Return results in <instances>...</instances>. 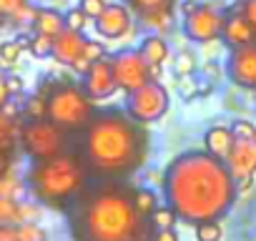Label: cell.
Listing matches in <instances>:
<instances>
[{"label": "cell", "mask_w": 256, "mask_h": 241, "mask_svg": "<svg viewBox=\"0 0 256 241\" xmlns=\"http://www.w3.org/2000/svg\"><path fill=\"white\" fill-rule=\"evenodd\" d=\"M76 241H141L144 216L134 206V191L116 181L86 188L76 198Z\"/></svg>", "instance_id": "cell-3"}, {"label": "cell", "mask_w": 256, "mask_h": 241, "mask_svg": "<svg viewBox=\"0 0 256 241\" xmlns=\"http://www.w3.org/2000/svg\"><path fill=\"white\" fill-rule=\"evenodd\" d=\"M178 88H181V93H184L186 98H191V96L198 93V88H196V83L191 80V76H184V80H178Z\"/></svg>", "instance_id": "cell-40"}, {"label": "cell", "mask_w": 256, "mask_h": 241, "mask_svg": "<svg viewBox=\"0 0 256 241\" xmlns=\"http://www.w3.org/2000/svg\"><path fill=\"white\" fill-rule=\"evenodd\" d=\"M88 168L83 158L73 154H58L53 158L33 161L28 171V188L40 201V206L68 208L86 191Z\"/></svg>", "instance_id": "cell-4"}, {"label": "cell", "mask_w": 256, "mask_h": 241, "mask_svg": "<svg viewBox=\"0 0 256 241\" xmlns=\"http://www.w3.org/2000/svg\"><path fill=\"white\" fill-rule=\"evenodd\" d=\"M96 106L76 83H56L48 90V118L66 134H78L93 118Z\"/></svg>", "instance_id": "cell-5"}, {"label": "cell", "mask_w": 256, "mask_h": 241, "mask_svg": "<svg viewBox=\"0 0 256 241\" xmlns=\"http://www.w3.org/2000/svg\"><path fill=\"white\" fill-rule=\"evenodd\" d=\"M0 241H18V234H16L13 224H0Z\"/></svg>", "instance_id": "cell-41"}, {"label": "cell", "mask_w": 256, "mask_h": 241, "mask_svg": "<svg viewBox=\"0 0 256 241\" xmlns=\"http://www.w3.org/2000/svg\"><path fill=\"white\" fill-rule=\"evenodd\" d=\"M110 66H113L116 86H118L123 93H131V90H136V88H141L144 83L151 80V70H148L146 60H144L141 53L134 50V48L110 56Z\"/></svg>", "instance_id": "cell-9"}, {"label": "cell", "mask_w": 256, "mask_h": 241, "mask_svg": "<svg viewBox=\"0 0 256 241\" xmlns=\"http://www.w3.org/2000/svg\"><path fill=\"white\" fill-rule=\"evenodd\" d=\"M106 56V48H103V43H98V40H88L86 38V43H83V50H80V56H78V60L70 66L76 73H80L83 76V70L93 63V60H98V58H103Z\"/></svg>", "instance_id": "cell-22"}, {"label": "cell", "mask_w": 256, "mask_h": 241, "mask_svg": "<svg viewBox=\"0 0 256 241\" xmlns=\"http://www.w3.org/2000/svg\"><path fill=\"white\" fill-rule=\"evenodd\" d=\"M0 224H18V198L0 196Z\"/></svg>", "instance_id": "cell-30"}, {"label": "cell", "mask_w": 256, "mask_h": 241, "mask_svg": "<svg viewBox=\"0 0 256 241\" xmlns=\"http://www.w3.org/2000/svg\"><path fill=\"white\" fill-rule=\"evenodd\" d=\"M154 241H178V234L174 228H156Z\"/></svg>", "instance_id": "cell-42"}, {"label": "cell", "mask_w": 256, "mask_h": 241, "mask_svg": "<svg viewBox=\"0 0 256 241\" xmlns=\"http://www.w3.org/2000/svg\"><path fill=\"white\" fill-rule=\"evenodd\" d=\"M23 116L26 118H48V90L33 93L23 103Z\"/></svg>", "instance_id": "cell-25"}, {"label": "cell", "mask_w": 256, "mask_h": 241, "mask_svg": "<svg viewBox=\"0 0 256 241\" xmlns=\"http://www.w3.org/2000/svg\"><path fill=\"white\" fill-rule=\"evenodd\" d=\"M194 228H196V241H221L224 238V226L218 221H201Z\"/></svg>", "instance_id": "cell-29"}, {"label": "cell", "mask_w": 256, "mask_h": 241, "mask_svg": "<svg viewBox=\"0 0 256 241\" xmlns=\"http://www.w3.org/2000/svg\"><path fill=\"white\" fill-rule=\"evenodd\" d=\"M6 88H8V93H10V98H13V96H20V93H23L26 83H23L20 76H6Z\"/></svg>", "instance_id": "cell-39"}, {"label": "cell", "mask_w": 256, "mask_h": 241, "mask_svg": "<svg viewBox=\"0 0 256 241\" xmlns=\"http://www.w3.org/2000/svg\"><path fill=\"white\" fill-rule=\"evenodd\" d=\"M238 10L251 23V28L256 30V0H238Z\"/></svg>", "instance_id": "cell-38"}, {"label": "cell", "mask_w": 256, "mask_h": 241, "mask_svg": "<svg viewBox=\"0 0 256 241\" xmlns=\"http://www.w3.org/2000/svg\"><path fill=\"white\" fill-rule=\"evenodd\" d=\"M138 53H141V58L146 60L148 68H164V63L171 58L168 40H166V36H161V33H148V36L141 40Z\"/></svg>", "instance_id": "cell-16"}, {"label": "cell", "mask_w": 256, "mask_h": 241, "mask_svg": "<svg viewBox=\"0 0 256 241\" xmlns=\"http://www.w3.org/2000/svg\"><path fill=\"white\" fill-rule=\"evenodd\" d=\"M8 98H10V93H8V88H6V80H3V83H0V106H3Z\"/></svg>", "instance_id": "cell-44"}, {"label": "cell", "mask_w": 256, "mask_h": 241, "mask_svg": "<svg viewBox=\"0 0 256 241\" xmlns=\"http://www.w3.org/2000/svg\"><path fill=\"white\" fill-rule=\"evenodd\" d=\"M8 171H10V161H8V156L0 154V176H6Z\"/></svg>", "instance_id": "cell-43"}, {"label": "cell", "mask_w": 256, "mask_h": 241, "mask_svg": "<svg viewBox=\"0 0 256 241\" xmlns=\"http://www.w3.org/2000/svg\"><path fill=\"white\" fill-rule=\"evenodd\" d=\"M134 206H136V211H138L144 218H148V216L156 211V206H158V194H156L154 188L141 186V188L134 191Z\"/></svg>", "instance_id": "cell-24"}, {"label": "cell", "mask_w": 256, "mask_h": 241, "mask_svg": "<svg viewBox=\"0 0 256 241\" xmlns=\"http://www.w3.org/2000/svg\"><path fill=\"white\" fill-rule=\"evenodd\" d=\"M196 56L191 53V50H181L178 56H176V60H174V70H176V76L178 78H184V76H191L194 70H196Z\"/></svg>", "instance_id": "cell-31"}, {"label": "cell", "mask_w": 256, "mask_h": 241, "mask_svg": "<svg viewBox=\"0 0 256 241\" xmlns=\"http://www.w3.org/2000/svg\"><path fill=\"white\" fill-rule=\"evenodd\" d=\"M16 234H18V241H48V234L38 221L16 224Z\"/></svg>", "instance_id": "cell-27"}, {"label": "cell", "mask_w": 256, "mask_h": 241, "mask_svg": "<svg viewBox=\"0 0 256 241\" xmlns=\"http://www.w3.org/2000/svg\"><path fill=\"white\" fill-rule=\"evenodd\" d=\"M106 6H108V0H80V6H78V8L93 20V18L100 16V10H103Z\"/></svg>", "instance_id": "cell-37"}, {"label": "cell", "mask_w": 256, "mask_h": 241, "mask_svg": "<svg viewBox=\"0 0 256 241\" xmlns=\"http://www.w3.org/2000/svg\"><path fill=\"white\" fill-rule=\"evenodd\" d=\"M148 154V136L141 124L120 110L93 113L83 128V164L88 176L108 181L123 178L144 166Z\"/></svg>", "instance_id": "cell-2"}, {"label": "cell", "mask_w": 256, "mask_h": 241, "mask_svg": "<svg viewBox=\"0 0 256 241\" xmlns=\"http://www.w3.org/2000/svg\"><path fill=\"white\" fill-rule=\"evenodd\" d=\"M28 48V38H16V40H6L0 46V66L3 68H13L20 63L23 50Z\"/></svg>", "instance_id": "cell-21"}, {"label": "cell", "mask_w": 256, "mask_h": 241, "mask_svg": "<svg viewBox=\"0 0 256 241\" xmlns=\"http://www.w3.org/2000/svg\"><path fill=\"white\" fill-rule=\"evenodd\" d=\"M234 141L236 138H234V134H231L228 126H211L204 134V148L211 156H216V158H226L228 151H231V146H234Z\"/></svg>", "instance_id": "cell-17"}, {"label": "cell", "mask_w": 256, "mask_h": 241, "mask_svg": "<svg viewBox=\"0 0 256 241\" xmlns=\"http://www.w3.org/2000/svg\"><path fill=\"white\" fill-rule=\"evenodd\" d=\"M221 40L228 48H238V46H248L256 40V30L251 28V23L241 16V10H231L224 18V30H221Z\"/></svg>", "instance_id": "cell-14"}, {"label": "cell", "mask_w": 256, "mask_h": 241, "mask_svg": "<svg viewBox=\"0 0 256 241\" xmlns=\"http://www.w3.org/2000/svg\"><path fill=\"white\" fill-rule=\"evenodd\" d=\"M141 28H146L148 33H161L166 36L168 30H174V10H158V13H146L138 16Z\"/></svg>", "instance_id": "cell-20"}, {"label": "cell", "mask_w": 256, "mask_h": 241, "mask_svg": "<svg viewBox=\"0 0 256 241\" xmlns=\"http://www.w3.org/2000/svg\"><path fill=\"white\" fill-rule=\"evenodd\" d=\"M238 186L224 158L208 151H188L176 156L164 171V196L176 216L191 226L218 221L228 214Z\"/></svg>", "instance_id": "cell-1"}, {"label": "cell", "mask_w": 256, "mask_h": 241, "mask_svg": "<svg viewBox=\"0 0 256 241\" xmlns=\"http://www.w3.org/2000/svg\"><path fill=\"white\" fill-rule=\"evenodd\" d=\"M226 73L234 86L254 90L256 88V40L248 46L231 48L226 60Z\"/></svg>", "instance_id": "cell-12"}, {"label": "cell", "mask_w": 256, "mask_h": 241, "mask_svg": "<svg viewBox=\"0 0 256 241\" xmlns=\"http://www.w3.org/2000/svg\"><path fill=\"white\" fill-rule=\"evenodd\" d=\"M123 3L134 10V16L158 13V10H174L176 0H123Z\"/></svg>", "instance_id": "cell-23"}, {"label": "cell", "mask_w": 256, "mask_h": 241, "mask_svg": "<svg viewBox=\"0 0 256 241\" xmlns=\"http://www.w3.org/2000/svg\"><path fill=\"white\" fill-rule=\"evenodd\" d=\"M96 20V30L100 38H108V40H116V38H123L134 26V10L128 8L126 3H108Z\"/></svg>", "instance_id": "cell-13"}, {"label": "cell", "mask_w": 256, "mask_h": 241, "mask_svg": "<svg viewBox=\"0 0 256 241\" xmlns=\"http://www.w3.org/2000/svg\"><path fill=\"white\" fill-rule=\"evenodd\" d=\"M38 218H40V204H36V201H18V224L38 221Z\"/></svg>", "instance_id": "cell-34"}, {"label": "cell", "mask_w": 256, "mask_h": 241, "mask_svg": "<svg viewBox=\"0 0 256 241\" xmlns=\"http://www.w3.org/2000/svg\"><path fill=\"white\" fill-rule=\"evenodd\" d=\"M3 80H6V73H3V70H0V83H3Z\"/></svg>", "instance_id": "cell-45"}, {"label": "cell", "mask_w": 256, "mask_h": 241, "mask_svg": "<svg viewBox=\"0 0 256 241\" xmlns=\"http://www.w3.org/2000/svg\"><path fill=\"white\" fill-rule=\"evenodd\" d=\"M224 18H226V13L221 8H216L214 3H198L191 13L184 16V33L194 43H201V46L214 43L221 38Z\"/></svg>", "instance_id": "cell-8"}, {"label": "cell", "mask_w": 256, "mask_h": 241, "mask_svg": "<svg viewBox=\"0 0 256 241\" xmlns=\"http://www.w3.org/2000/svg\"><path fill=\"white\" fill-rule=\"evenodd\" d=\"M18 141L28 158L43 161L66 151V131L58 128L50 118H28L20 124Z\"/></svg>", "instance_id": "cell-6"}, {"label": "cell", "mask_w": 256, "mask_h": 241, "mask_svg": "<svg viewBox=\"0 0 256 241\" xmlns=\"http://www.w3.org/2000/svg\"><path fill=\"white\" fill-rule=\"evenodd\" d=\"M0 20H3V18H0Z\"/></svg>", "instance_id": "cell-48"}, {"label": "cell", "mask_w": 256, "mask_h": 241, "mask_svg": "<svg viewBox=\"0 0 256 241\" xmlns=\"http://www.w3.org/2000/svg\"><path fill=\"white\" fill-rule=\"evenodd\" d=\"M231 134H234V138H254L256 126L251 124V120L238 118V120H234V124H231Z\"/></svg>", "instance_id": "cell-35"}, {"label": "cell", "mask_w": 256, "mask_h": 241, "mask_svg": "<svg viewBox=\"0 0 256 241\" xmlns=\"http://www.w3.org/2000/svg\"><path fill=\"white\" fill-rule=\"evenodd\" d=\"M168 106H171V96L161 80H148L141 88L126 93V113L141 126L161 120L166 116Z\"/></svg>", "instance_id": "cell-7"}, {"label": "cell", "mask_w": 256, "mask_h": 241, "mask_svg": "<svg viewBox=\"0 0 256 241\" xmlns=\"http://www.w3.org/2000/svg\"><path fill=\"white\" fill-rule=\"evenodd\" d=\"M18 134H20V124L16 118H8L0 110V154L10 156L16 144H18Z\"/></svg>", "instance_id": "cell-19"}, {"label": "cell", "mask_w": 256, "mask_h": 241, "mask_svg": "<svg viewBox=\"0 0 256 241\" xmlns=\"http://www.w3.org/2000/svg\"><path fill=\"white\" fill-rule=\"evenodd\" d=\"M63 20H66V28L68 30H78V33H83L86 28H88V16L80 10V8H70L68 13H63Z\"/></svg>", "instance_id": "cell-32"}, {"label": "cell", "mask_w": 256, "mask_h": 241, "mask_svg": "<svg viewBox=\"0 0 256 241\" xmlns=\"http://www.w3.org/2000/svg\"><path fill=\"white\" fill-rule=\"evenodd\" d=\"M80 88H83V90L88 93V98H93V100H106V98H110V96L118 90L116 78H113L110 56H103V58L93 60V63L83 70Z\"/></svg>", "instance_id": "cell-11"}, {"label": "cell", "mask_w": 256, "mask_h": 241, "mask_svg": "<svg viewBox=\"0 0 256 241\" xmlns=\"http://www.w3.org/2000/svg\"><path fill=\"white\" fill-rule=\"evenodd\" d=\"M83 43H86V36L78 33V30H68L63 28L56 38H53V56L60 66H73L83 50Z\"/></svg>", "instance_id": "cell-15"}, {"label": "cell", "mask_w": 256, "mask_h": 241, "mask_svg": "<svg viewBox=\"0 0 256 241\" xmlns=\"http://www.w3.org/2000/svg\"><path fill=\"white\" fill-rule=\"evenodd\" d=\"M236 186L244 191L254 184V176H256V146L251 138H236L228 156L224 158Z\"/></svg>", "instance_id": "cell-10"}, {"label": "cell", "mask_w": 256, "mask_h": 241, "mask_svg": "<svg viewBox=\"0 0 256 241\" xmlns=\"http://www.w3.org/2000/svg\"><path fill=\"white\" fill-rule=\"evenodd\" d=\"M254 93H256V88H254Z\"/></svg>", "instance_id": "cell-47"}, {"label": "cell", "mask_w": 256, "mask_h": 241, "mask_svg": "<svg viewBox=\"0 0 256 241\" xmlns=\"http://www.w3.org/2000/svg\"><path fill=\"white\" fill-rule=\"evenodd\" d=\"M251 141H254V146H256V134H254V138H251Z\"/></svg>", "instance_id": "cell-46"}, {"label": "cell", "mask_w": 256, "mask_h": 241, "mask_svg": "<svg viewBox=\"0 0 256 241\" xmlns=\"http://www.w3.org/2000/svg\"><path fill=\"white\" fill-rule=\"evenodd\" d=\"M28 50H30V56H36V58H50L53 56V38L50 36H43V33H33L30 38H28Z\"/></svg>", "instance_id": "cell-26"}, {"label": "cell", "mask_w": 256, "mask_h": 241, "mask_svg": "<svg viewBox=\"0 0 256 241\" xmlns=\"http://www.w3.org/2000/svg\"><path fill=\"white\" fill-rule=\"evenodd\" d=\"M63 28H66L63 13H58L53 8H38L36 10V18H33V30L36 33H43V36L56 38Z\"/></svg>", "instance_id": "cell-18"}, {"label": "cell", "mask_w": 256, "mask_h": 241, "mask_svg": "<svg viewBox=\"0 0 256 241\" xmlns=\"http://www.w3.org/2000/svg\"><path fill=\"white\" fill-rule=\"evenodd\" d=\"M0 196H13V198L23 196V184L18 178H13L10 171L6 176H0Z\"/></svg>", "instance_id": "cell-33"}, {"label": "cell", "mask_w": 256, "mask_h": 241, "mask_svg": "<svg viewBox=\"0 0 256 241\" xmlns=\"http://www.w3.org/2000/svg\"><path fill=\"white\" fill-rule=\"evenodd\" d=\"M30 3V0H0V18H13L23 6H28Z\"/></svg>", "instance_id": "cell-36"}, {"label": "cell", "mask_w": 256, "mask_h": 241, "mask_svg": "<svg viewBox=\"0 0 256 241\" xmlns=\"http://www.w3.org/2000/svg\"><path fill=\"white\" fill-rule=\"evenodd\" d=\"M148 221H151L154 228H174V224L178 221V216H176V211L166 204V206H156V211L148 216Z\"/></svg>", "instance_id": "cell-28"}]
</instances>
